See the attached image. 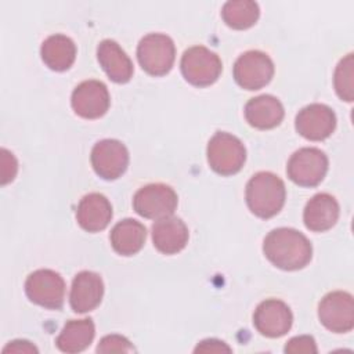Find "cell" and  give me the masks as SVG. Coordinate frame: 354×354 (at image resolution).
<instances>
[{
	"instance_id": "603a6c76",
	"label": "cell",
	"mask_w": 354,
	"mask_h": 354,
	"mask_svg": "<svg viewBox=\"0 0 354 354\" xmlns=\"http://www.w3.org/2000/svg\"><path fill=\"white\" fill-rule=\"evenodd\" d=\"M43 62L53 71H66L76 58V46L65 35H53L47 37L40 48Z\"/></svg>"
},
{
	"instance_id": "d4e9b609",
	"label": "cell",
	"mask_w": 354,
	"mask_h": 354,
	"mask_svg": "<svg viewBox=\"0 0 354 354\" xmlns=\"http://www.w3.org/2000/svg\"><path fill=\"white\" fill-rule=\"evenodd\" d=\"M353 68H354V61H353V54L350 53L340 59V62L335 69V76H333V84L337 95L347 102H351L354 98Z\"/></svg>"
},
{
	"instance_id": "7a4b0ae2",
	"label": "cell",
	"mask_w": 354,
	"mask_h": 354,
	"mask_svg": "<svg viewBox=\"0 0 354 354\" xmlns=\"http://www.w3.org/2000/svg\"><path fill=\"white\" fill-rule=\"evenodd\" d=\"M285 184L270 171L254 174L246 185V203L250 212L260 218H270L279 213L285 203Z\"/></svg>"
},
{
	"instance_id": "d6986e66",
	"label": "cell",
	"mask_w": 354,
	"mask_h": 354,
	"mask_svg": "<svg viewBox=\"0 0 354 354\" xmlns=\"http://www.w3.org/2000/svg\"><path fill=\"white\" fill-rule=\"evenodd\" d=\"M283 115L285 111L281 101L268 94L250 98L245 105V118L248 123L260 130L278 126L282 122Z\"/></svg>"
},
{
	"instance_id": "484cf974",
	"label": "cell",
	"mask_w": 354,
	"mask_h": 354,
	"mask_svg": "<svg viewBox=\"0 0 354 354\" xmlns=\"http://www.w3.org/2000/svg\"><path fill=\"white\" fill-rule=\"evenodd\" d=\"M131 343L120 335H108L101 339L97 346V353H133Z\"/></svg>"
},
{
	"instance_id": "e0dca14e",
	"label": "cell",
	"mask_w": 354,
	"mask_h": 354,
	"mask_svg": "<svg viewBox=\"0 0 354 354\" xmlns=\"http://www.w3.org/2000/svg\"><path fill=\"white\" fill-rule=\"evenodd\" d=\"M152 241L155 248L163 254H176L188 242V228L178 217H165L152 225Z\"/></svg>"
},
{
	"instance_id": "ac0fdd59",
	"label": "cell",
	"mask_w": 354,
	"mask_h": 354,
	"mask_svg": "<svg viewBox=\"0 0 354 354\" xmlns=\"http://www.w3.org/2000/svg\"><path fill=\"white\" fill-rule=\"evenodd\" d=\"M339 203L329 194H317L306 205L304 225L314 232H324L332 228L339 218Z\"/></svg>"
},
{
	"instance_id": "2e32d148",
	"label": "cell",
	"mask_w": 354,
	"mask_h": 354,
	"mask_svg": "<svg viewBox=\"0 0 354 354\" xmlns=\"http://www.w3.org/2000/svg\"><path fill=\"white\" fill-rule=\"evenodd\" d=\"M76 218L79 225L88 232H98L108 227L112 218L109 201L98 192L87 194L77 205Z\"/></svg>"
},
{
	"instance_id": "ffe728a7",
	"label": "cell",
	"mask_w": 354,
	"mask_h": 354,
	"mask_svg": "<svg viewBox=\"0 0 354 354\" xmlns=\"http://www.w3.org/2000/svg\"><path fill=\"white\" fill-rule=\"evenodd\" d=\"M98 62L115 83H126L133 76V64L126 53L113 40H102L97 48Z\"/></svg>"
},
{
	"instance_id": "5bb4252c",
	"label": "cell",
	"mask_w": 354,
	"mask_h": 354,
	"mask_svg": "<svg viewBox=\"0 0 354 354\" xmlns=\"http://www.w3.org/2000/svg\"><path fill=\"white\" fill-rule=\"evenodd\" d=\"M293 315L288 304L277 299L261 301L254 314L253 324L256 329L267 337H281L290 329Z\"/></svg>"
},
{
	"instance_id": "44dd1931",
	"label": "cell",
	"mask_w": 354,
	"mask_h": 354,
	"mask_svg": "<svg viewBox=\"0 0 354 354\" xmlns=\"http://www.w3.org/2000/svg\"><path fill=\"white\" fill-rule=\"evenodd\" d=\"M145 236V227L133 218L119 221L109 235L113 250L122 256H133L140 252L144 246Z\"/></svg>"
},
{
	"instance_id": "ba28073f",
	"label": "cell",
	"mask_w": 354,
	"mask_h": 354,
	"mask_svg": "<svg viewBox=\"0 0 354 354\" xmlns=\"http://www.w3.org/2000/svg\"><path fill=\"white\" fill-rule=\"evenodd\" d=\"M133 207L145 218L160 220L174 213L177 207V194L166 184H148L136 192Z\"/></svg>"
},
{
	"instance_id": "277c9868",
	"label": "cell",
	"mask_w": 354,
	"mask_h": 354,
	"mask_svg": "<svg viewBox=\"0 0 354 354\" xmlns=\"http://www.w3.org/2000/svg\"><path fill=\"white\" fill-rule=\"evenodd\" d=\"M137 58L147 73L152 76H163L174 64V43L163 33H149L140 40Z\"/></svg>"
},
{
	"instance_id": "3957f363",
	"label": "cell",
	"mask_w": 354,
	"mask_h": 354,
	"mask_svg": "<svg viewBox=\"0 0 354 354\" xmlns=\"http://www.w3.org/2000/svg\"><path fill=\"white\" fill-rule=\"evenodd\" d=\"M246 159V149L239 138L230 133L217 131L207 144V162L210 167L221 174L238 173Z\"/></svg>"
},
{
	"instance_id": "30bf717a",
	"label": "cell",
	"mask_w": 354,
	"mask_h": 354,
	"mask_svg": "<svg viewBox=\"0 0 354 354\" xmlns=\"http://www.w3.org/2000/svg\"><path fill=\"white\" fill-rule=\"evenodd\" d=\"M318 318L330 332H350L354 326L353 296L342 290L328 293L318 306Z\"/></svg>"
},
{
	"instance_id": "f546056e",
	"label": "cell",
	"mask_w": 354,
	"mask_h": 354,
	"mask_svg": "<svg viewBox=\"0 0 354 354\" xmlns=\"http://www.w3.org/2000/svg\"><path fill=\"white\" fill-rule=\"evenodd\" d=\"M3 353H37V348L28 340H14L3 348Z\"/></svg>"
},
{
	"instance_id": "f1b7e54d",
	"label": "cell",
	"mask_w": 354,
	"mask_h": 354,
	"mask_svg": "<svg viewBox=\"0 0 354 354\" xmlns=\"http://www.w3.org/2000/svg\"><path fill=\"white\" fill-rule=\"evenodd\" d=\"M195 353H231V348L221 340L217 339H207L201 342L195 350Z\"/></svg>"
},
{
	"instance_id": "52a82bcc",
	"label": "cell",
	"mask_w": 354,
	"mask_h": 354,
	"mask_svg": "<svg viewBox=\"0 0 354 354\" xmlns=\"http://www.w3.org/2000/svg\"><path fill=\"white\" fill-rule=\"evenodd\" d=\"M328 170V158L318 148H301L296 151L286 166L288 177L300 187L318 185Z\"/></svg>"
},
{
	"instance_id": "83f0119b",
	"label": "cell",
	"mask_w": 354,
	"mask_h": 354,
	"mask_svg": "<svg viewBox=\"0 0 354 354\" xmlns=\"http://www.w3.org/2000/svg\"><path fill=\"white\" fill-rule=\"evenodd\" d=\"M285 353L289 354H300V353H306V354H311V353H317V346H315V340L311 336H296L292 337L286 346H285Z\"/></svg>"
},
{
	"instance_id": "7402d4cb",
	"label": "cell",
	"mask_w": 354,
	"mask_h": 354,
	"mask_svg": "<svg viewBox=\"0 0 354 354\" xmlns=\"http://www.w3.org/2000/svg\"><path fill=\"white\" fill-rule=\"evenodd\" d=\"M95 335L94 322L90 318L71 319L58 335L55 344L62 353H80L86 350Z\"/></svg>"
},
{
	"instance_id": "6da1fadb",
	"label": "cell",
	"mask_w": 354,
	"mask_h": 354,
	"mask_svg": "<svg viewBox=\"0 0 354 354\" xmlns=\"http://www.w3.org/2000/svg\"><path fill=\"white\" fill-rule=\"evenodd\" d=\"M263 252L278 268L295 271L306 267L313 256L310 241L297 230L277 228L264 239Z\"/></svg>"
},
{
	"instance_id": "9c48e42d",
	"label": "cell",
	"mask_w": 354,
	"mask_h": 354,
	"mask_svg": "<svg viewBox=\"0 0 354 354\" xmlns=\"http://www.w3.org/2000/svg\"><path fill=\"white\" fill-rule=\"evenodd\" d=\"M274 75L271 58L261 51L243 53L234 65V79L245 90H259L268 84Z\"/></svg>"
},
{
	"instance_id": "cb8c5ba5",
	"label": "cell",
	"mask_w": 354,
	"mask_h": 354,
	"mask_svg": "<svg viewBox=\"0 0 354 354\" xmlns=\"http://www.w3.org/2000/svg\"><path fill=\"white\" fill-rule=\"evenodd\" d=\"M260 10L257 3L250 0H232L223 6L221 17L232 29H248L259 19Z\"/></svg>"
},
{
	"instance_id": "4fadbf2b",
	"label": "cell",
	"mask_w": 354,
	"mask_h": 354,
	"mask_svg": "<svg viewBox=\"0 0 354 354\" xmlns=\"http://www.w3.org/2000/svg\"><path fill=\"white\" fill-rule=\"evenodd\" d=\"M71 102L76 115L84 119H97L109 108V93L102 82L86 80L73 90Z\"/></svg>"
},
{
	"instance_id": "9a60e30c",
	"label": "cell",
	"mask_w": 354,
	"mask_h": 354,
	"mask_svg": "<svg viewBox=\"0 0 354 354\" xmlns=\"http://www.w3.org/2000/svg\"><path fill=\"white\" fill-rule=\"evenodd\" d=\"M104 283L98 274L93 271L79 272L72 282L69 301L75 313H88L94 310L102 299Z\"/></svg>"
},
{
	"instance_id": "8992f818",
	"label": "cell",
	"mask_w": 354,
	"mask_h": 354,
	"mask_svg": "<svg viewBox=\"0 0 354 354\" xmlns=\"http://www.w3.org/2000/svg\"><path fill=\"white\" fill-rule=\"evenodd\" d=\"M25 292L30 301L50 310H59L65 299V282L53 270H37L25 282Z\"/></svg>"
},
{
	"instance_id": "5b68a950",
	"label": "cell",
	"mask_w": 354,
	"mask_h": 354,
	"mask_svg": "<svg viewBox=\"0 0 354 354\" xmlns=\"http://www.w3.org/2000/svg\"><path fill=\"white\" fill-rule=\"evenodd\" d=\"M221 69L223 65L218 55L203 46H194L183 54V76L194 86L205 87L213 84L218 79Z\"/></svg>"
},
{
	"instance_id": "7c38bea8",
	"label": "cell",
	"mask_w": 354,
	"mask_h": 354,
	"mask_svg": "<svg viewBox=\"0 0 354 354\" xmlns=\"http://www.w3.org/2000/svg\"><path fill=\"white\" fill-rule=\"evenodd\" d=\"M296 130L300 136L311 141L328 138L336 127L335 112L324 104H311L304 106L296 115Z\"/></svg>"
},
{
	"instance_id": "4316f807",
	"label": "cell",
	"mask_w": 354,
	"mask_h": 354,
	"mask_svg": "<svg viewBox=\"0 0 354 354\" xmlns=\"http://www.w3.org/2000/svg\"><path fill=\"white\" fill-rule=\"evenodd\" d=\"M18 171V163L15 156L7 151L6 148H1L0 151V183L1 185L8 184L14 180Z\"/></svg>"
},
{
	"instance_id": "8fae6325",
	"label": "cell",
	"mask_w": 354,
	"mask_h": 354,
	"mask_svg": "<svg viewBox=\"0 0 354 354\" xmlns=\"http://www.w3.org/2000/svg\"><path fill=\"white\" fill-rule=\"evenodd\" d=\"M91 165L101 178L116 180L127 169V148L118 140H101L93 147Z\"/></svg>"
}]
</instances>
